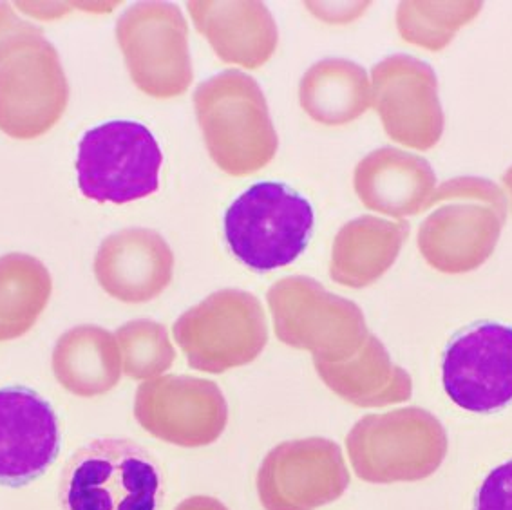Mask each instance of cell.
Wrapping results in <instances>:
<instances>
[{
  "label": "cell",
  "instance_id": "52a82bcc",
  "mask_svg": "<svg viewBox=\"0 0 512 510\" xmlns=\"http://www.w3.org/2000/svg\"><path fill=\"white\" fill-rule=\"evenodd\" d=\"M160 145L142 123L107 122L78 145V187L98 203L125 205L160 189Z\"/></svg>",
  "mask_w": 512,
  "mask_h": 510
},
{
  "label": "cell",
  "instance_id": "5bb4252c",
  "mask_svg": "<svg viewBox=\"0 0 512 510\" xmlns=\"http://www.w3.org/2000/svg\"><path fill=\"white\" fill-rule=\"evenodd\" d=\"M95 275L114 299L149 303L171 284L174 252L156 230L125 228L102 241L95 255Z\"/></svg>",
  "mask_w": 512,
  "mask_h": 510
},
{
  "label": "cell",
  "instance_id": "3957f363",
  "mask_svg": "<svg viewBox=\"0 0 512 510\" xmlns=\"http://www.w3.org/2000/svg\"><path fill=\"white\" fill-rule=\"evenodd\" d=\"M69 102V84L55 46L29 22L0 46V131L15 140L49 133Z\"/></svg>",
  "mask_w": 512,
  "mask_h": 510
},
{
  "label": "cell",
  "instance_id": "9a60e30c",
  "mask_svg": "<svg viewBox=\"0 0 512 510\" xmlns=\"http://www.w3.org/2000/svg\"><path fill=\"white\" fill-rule=\"evenodd\" d=\"M196 29L227 64L265 66L279 44L274 17L263 2H189Z\"/></svg>",
  "mask_w": 512,
  "mask_h": 510
},
{
  "label": "cell",
  "instance_id": "cb8c5ba5",
  "mask_svg": "<svg viewBox=\"0 0 512 510\" xmlns=\"http://www.w3.org/2000/svg\"><path fill=\"white\" fill-rule=\"evenodd\" d=\"M174 510H228V507L212 496H192L181 501Z\"/></svg>",
  "mask_w": 512,
  "mask_h": 510
},
{
  "label": "cell",
  "instance_id": "8fae6325",
  "mask_svg": "<svg viewBox=\"0 0 512 510\" xmlns=\"http://www.w3.org/2000/svg\"><path fill=\"white\" fill-rule=\"evenodd\" d=\"M348 485L341 447L326 438L279 444L257 471V496L265 510L319 509L339 500Z\"/></svg>",
  "mask_w": 512,
  "mask_h": 510
},
{
  "label": "cell",
  "instance_id": "d6986e66",
  "mask_svg": "<svg viewBox=\"0 0 512 510\" xmlns=\"http://www.w3.org/2000/svg\"><path fill=\"white\" fill-rule=\"evenodd\" d=\"M359 84L362 80L355 67L324 60L304 73L299 84V104L315 122L339 123L355 113Z\"/></svg>",
  "mask_w": 512,
  "mask_h": 510
},
{
  "label": "cell",
  "instance_id": "e0dca14e",
  "mask_svg": "<svg viewBox=\"0 0 512 510\" xmlns=\"http://www.w3.org/2000/svg\"><path fill=\"white\" fill-rule=\"evenodd\" d=\"M53 279L37 257L6 254L0 257V342L26 335L46 310Z\"/></svg>",
  "mask_w": 512,
  "mask_h": 510
},
{
  "label": "cell",
  "instance_id": "4fadbf2b",
  "mask_svg": "<svg viewBox=\"0 0 512 510\" xmlns=\"http://www.w3.org/2000/svg\"><path fill=\"white\" fill-rule=\"evenodd\" d=\"M57 413L24 386L0 389V485L24 487L44 476L60 454Z\"/></svg>",
  "mask_w": 512,
  "mask_h": 510
},
{
  "label": "cell",
  "instance_id": "ffe728a7",
  "mask_svg": "<svg viewBox=\"0 0 512 510\" xmlns=\"http://www.w3.org/2000/svg\"><path fill=\"white\" fill-rule=\"evenodd\" d=\"M377 223L355 221L337 237L332 274L339 283L359 284L361 279L379 272V266L386 261V252L395 248L393 232Z\"/></svg>",
  "mask_w": 512,
  "mask_h": 510
},
{
  "label": "cell",
  "instance_id": "603a6c76",
  "mask_svg": "<svg viewBox=\"0 0 512 510\" xmlns=\"http://www.w3.org/2000/svg\"><path fill=\"white\" fill-rule=\"evenodd\" d=\"M475 510H512V460L487 474L476 492Z\"/></svg>",
  "mask_w": 512,
  "mask_h": 510
},
{
  "label": "cell",
  "instance_id": "2e32d148",
  "mask_svg": "<svg viewBox=\"0 0 512 510\" xmlns=\"http://www.w3.org/2000/svg\"><path fill=\"white\" fill-rule=\"evenodd\" d=\"M53 375L62 388L76 397H102L113 391L124 362L118 340L111 331L95 324L75 326L55 344L51 357Z\"/></svg>",
  "mask_w": 512,
  "mask_h": 510
},
{
  "label": "cell",
  "instance_id": "ac0fdd59",
  "mask_svg": "<svg viewBox=\"0 0 512 510\" xmlns=\"http://www.w3.org/2000/svg\"><path fill=\"white\" fill-rule=\"evenodd\" d=\"M328 388L359 406H384L409 398V378L389 364L379 342L370 340L357 364H335L313 360Z\"/></svg>",
  "mask_w": 512,
  "mask_h": 510
},
{
  "label": "cell",
  "instance_id": "ba28073f",
  "mask_svg": "<svg viewBox=\"0 0 512 510\" xmlns=\"http://www.w3.org/2000/svg\"><path fill=\"white\" fill-rule=\"evenodd\" d=\"M116 40L142 93L167 100L189 89L194 78L189 26L176 4H134L116 22Z\"/></svg>",
  "mask_w": 512,
  "mask_h": 510
},
{
  "label": "cell",
  "instance_id": "8992f818",
  "mask_svg": "<svg viewBox=\"0 0 512 510\" xmlns=\"http://www.w3.org/2000/svg\"><path fill=\"white\" fill-rule=\"evenodd\" d=\"M172 335L190 368L219 375L247 366L263 353L268 324L256 295L228 288L181 313Z\"/></svg>",
  "mask_w": 512,
  "mask_h": 510
},
{
  "label": "cell",
  "instance_id": "9c48e42d",
  "mask_svg": "<svg viewBox=\"0 0 512 510\" xmlns=\"http://www.w3.org/2000/svg\"><path fill=\"white\" fill-rule=\"evenodd\" d=\"M277 339L295 350L313 353V360L342 359L364 335L361 313L353 304L324 292L304 275L285 277L268 290Z\"/></svg>",
  "mask_w": 512,
  "mask_h": 510
},
{
  "label": "cell",
  "instance_id": "5b68a950",
  "mask_svg": "<svg viewBox=\"0 0 512 510\" xmlns=\"http://www.w3.org/2000/svg\"><path fill=\"white\" fill-rule=\"evenodd\" d=\"M346 447L353 471L364 482H417L444 462L447 436L426 411L402 409L362 418L351 429Z\"/></svg>",
  "mask_w": 512,
  "mask_h": 510
},
{
  "label": "cell",
  "instance_id": "7c38bea8",
  "mask_svg": "<svg viewBox=\"0 0 512 510\" xmlns=\"http://www.w3.org/2000/svg\"><path fill=\"white\" fill-rule=\"evenodd\" d=\"M447 397L469 413H496L512 402V326L476 322L456 333L442 359Z\"/></svg>",
  "mask_w": 512,
  "mask_h": 510
},
{
  "label": "cell",
  "instance_id": "6da1fadb",
  "mask_svg": "<svg viewBox=\"0 0 512 510\" xmlns=\"http://www.w3.org/2000/svg\"><path fill=\"white\" fill-rule=\"evenodd\" d=\"M192 100L210 158L223 172L250 176L274 160L279 138L252 76L223 71L198 85Z\"/></svg>",
  "mask_w": 512,
  "mask_h": 510
},
{
  "label": "cell",
  "instance_id": "44dd1931",
  "mask_svg": "<svg viewBox=\"0 0 512 510\" xmlns=\"http://www.w3.org/2000/svg\"><path fill=\"white\" fill-rule=\"evenodd\" d=\"M114 337L118 340L124 373L134 380L162 377L172 368L176 350L167 328L160 322L138 319L120 326Z\"/></svg>",
  "mask_w": 512,
  "mask_h": 510
},
{
  "label": "cell",
  "instance_id": "7402d4cb",
  "mask_svg": "<svg viewBox=\"0 0 512 510\" xmlns=\"http://www.w3.org/2000/svg\"><path fill=\"white\" fill-rule=\"evenodd\" d=\"M382 87L391 93L384 96V105L388 107L389 125L395 134H404V138L415 140V134H426V120H429V95H417L415 91V69L408 67V91H400L397 80L391 75L389 69H382Z\"/></svg>",
  "mask_w": 512,
  "mask_h": 510
},
{
  "label": "cell",
  "instance_id": "277c9868",
  "mask_svg": "<svg viewBox=\"0 0 512 510\" xmlns=\"http://www.w3.org/2000/svg\"><path fill=\"white\" fill-rule=\"evenodd\" d=\"M310 201L285 183L263 181L239 196L225 214L232 254L256 272L292 265L312 237Z\"/></svg>",
  "mask_w": 512,
  "mask_h": 510
},
{
  "label": "cell",
  "instance_id": "30bf717a",
  "mask_svg": "<svg viewBox=\"0 0 512 510\" xmlns=\"http://www.w3.org/2000/svg\"><path fill=\"white\" fill-rule=\"evenodd\" d=\"M134 418L165 444L198 449L218 442L225 433L228 404L212 380L162 375L136 389Z\"/></svg>",
  "mask_w": 512,
  "mask_h": 510
},
{
  "label": "cell",
  "instance_id": "7a4b0ae2",
  "mask_svg": "<svg viewBox=\"0 0 512 510\" xmlns=\"http://www.w3.org/2000/svg\"><path fill=\"white\" fill-rule=\"evenodd\" d=\"M163 473L149 449L129 438H96L67 460L62 510H160Z\"/></svg>",
  "mask_w": 512,
  "mask_h": 510
}]
</instances>
